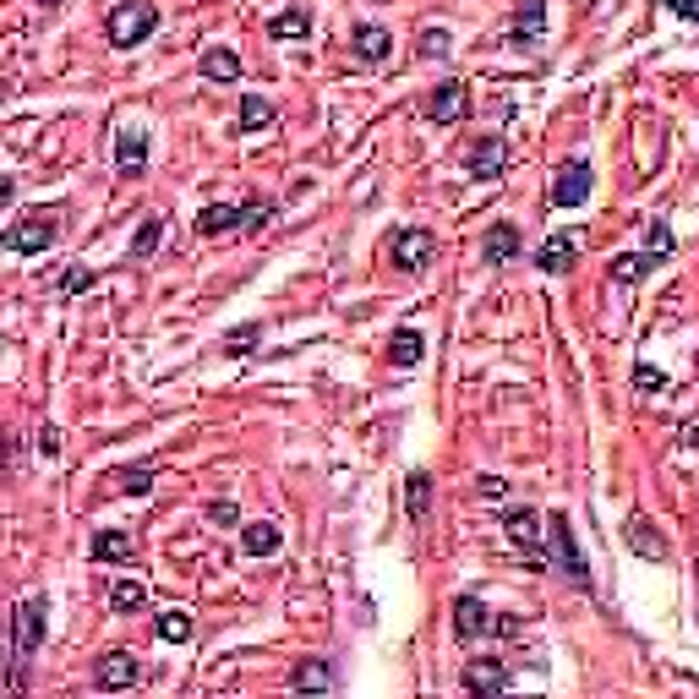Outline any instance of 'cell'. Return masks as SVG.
<instances>
[{"instance_id": "cell-1", "label": "cell", "mask_w": 699, "mask_h": 699, "mask_svg": "<svg viewBox=\"0 0 699 699\" xmlns=\"http://www.w3.org/2000/svg\"><path fill=\"white\" fill-rule=\"evenodd\" d=\"M154 34H159V7L154 0H121V7H110V17H105V39L115 50H137Z\"/></svg>"}, {"instance_id": "cell-2", "label": "cell", "mask_w": 699, "mask_h": 699, "mask_svg": "<svg viewBox=\"0 0 699 699\" xmlns=\"http://www.w3.org/2000/svg\"><path fill=\"white\" fill-rule=\"evenodd\" d=\"M45 612H50L45 596H28V601L12 612V688H23V666L34 661V650H39V639H45Z\"/></svg>"}, {"instance_id": "cell-3", "label": "cell", "mask_w": 699, "mask_h": 699, "mask_svg": "<svg viewBox=\"0 0 699 699\" xmlns=\"http://www.w3.org/2000/svg\"><path fill=\"white\" fill-rule=\"evenodd\" d=\"M56 235H61L56 208H34V213H23V219H12V224H7V252L34 257V252H50V246H56Z\"/></svg>"}, {"instance_id": "cell-4", "label": "cell", "mask_w": 699, "mask_h": 699, "mask_svg": "<svg viewBox=\"0 0 699 699\" xmlns=\"http://www.w3.org/2000/svg\"><path fill=\"white\" fill-rule=\"evenodd\" d=\"M547 563H557V574H568L579 590H590V568H585V552L568 530V514H552L547 519Z\"/></svg>"}, {"instance_id": "cell-5", "label": "cell", "mask_w": 699, "mask_h": 699, "mask_svg": "<svg viewBox=\"0 0 699 699\" xmlns=\"http://www.w3.org/2000/svg\"><path fill=\"white\" fill-rule=\"evenodd\" d=\"M389 257H394L400 273H421V268L438 257V235H432V230H394Z\"/></svg>"}, {"instance_id": "cell-6", "label": "cell", "mask_w": 699, "mask_h": 699, "mask_svg": "<svg viewBox=\"0 0 699 699\" xmlns=\"http://www.w3.org/2000/svg\"><path fill=\"white\" fill-rule=\"evenodd\" d=\"M590 186H596L590 159H568V164L557 170V181H552V208H579V203L590 197Z\"/></svg>"}, {"instance_id": "cell-7", "label": "cell", "mask_w": 699, "mask_h": 699, "mask_svg": "<svg viewBox=\"0 0 699 699\" xmlns=\"http://www.w3.org/2000/svg\"><path fill=\"white\" fill-rule=\"evenodd\" d=\"M290 688H295V694H333V688H339L333 655H306V661H295V666H290Z\"/></svg>"}, {"instance_id": "cell-8", "label": "cell", "mask_w": 699, "mask_h": 699, "mask_svg": "<svg viewBox=\"0 0 699 699\" xmlns=\"http://www.w3.org/2000/svg\"><path fill=\"white\" fill-rule=\"evenodd\" d=\"M492 628H498V617L481 606V596H459V601H454V639H459V645H476V639L492 634Z\"/></svg>"}, {"instance_id": "cell-9", "label": "cell", "mask_w": 699, "mask_h": 699, "mask_svg": "<svg viewBox=\"0 0 699 699\" xmlns=\"http://www.w3.org/2000/svg\"><path fill=\"white\" fill-rule=\"evenodd\" d=\"M143 677V661L132 655V650H110V655H99V666H94V688H132Z\"/></svg>"}, {"instance_id": "cell-10", "label": "cell", "mask_w": 699, "mask_h": 699, "mask_svg": "<svg viewBox=\"0 0 699 699\" xmlns=\"http://www.w3.org/2000/svg\"><path fill=\"white\" fill-rule=\"evenodd\" d=\"M350 50H356L361 66H383L394 56V34L383 23H356V34H350Z\"/></svg>"}, {"instance_id": "cell-11", "label": "cell", "mask_w": 699, "mask_h": 699, "mask_svg": "<svg viewBox=\"0 0 699 699\" xmlns=\"http://www.w3.org/2000/svg\"><path fill=\"white\" fill-rule=\"evenodd\" d=\"M503 536H508V541H519V547H530L536 557H547V519H541L536 508H514V514H503Z\"/></svg>"}, {"instance_id": "cell-12", "label": "cell", "mask_w": 699, "mask_h": 699, "mask_svg": "<svg viewBox=\"0 0 699 699\" xmlns=\"http://www.w3.org/2000/svg\"><path fill=\"white\" fill-rule=\"evenodd\" d=\"M574 262H579V241H574L568 230H552V235L536 246V268H541V273H568Z\"/></svg>"}, {"instance_id": "cell-13", "label": "cell", "mask_w": 699, "mask_h": 699, "mask_svg": "<svg viewBox=\"0 0 699 699\" xmlns=\"http://www.w3.org/2000/svg\"><path fill=\"white\" fill-rule=\"evenodd\" d=\"M115 170L121 175H143L148 170V132L143 126H121L115 132Z\"/></svg>"}, {"instance_id": "cell-14", "label": "cell", "mask_w": 699, "mask_h": 699, "mask_svg": "<svg viewBox=\"0 0 699 699\" xmlns=\"http://www.w3.org/2000/svg\"><path fill=\"white\" fill-rule=\"evenodd\" d=\"M525 252V235L508 224V219H498L492 230H487V241H481V262H492V268H503V262H514Z\"/></svg>"}, {"instance_id": "cell-15", "label": "cell", "mask_w": 699, "mask_h": 699, "mask_svg": "<svg viewBox=\"0 0 699 699\" xmlns=\"http://www.w3.org/2000/svg\"><path fill=\"white\" fill-rule=\"evenodd\" d=\"M465 110H470V88H465V83H438V94L427 99V115H432L438 126L459 121Z\"/></svg>"}, {"instance_id": "cell-16", "label": "cell", "mask_w": 699, "mask_h": 699, "mask_svg": "<svg viewBox=\"0 0 699 699\" xmlns=\"http://www.w3.org/2000/svg\"><path fill=\"white\" fill-rule=\"evenodd\" d=\"M279 541H284L279 519H246V525H241V552H246V557H273Z\"/></svg>"}, {"instance_id": "cell-17", "label": "cell", "mask_w": 699, "mask_h": 699, "mask_svg": "<svg viewBox=\"0 0 699 699\" xmlns=\"http://www.w3.org/2000/svg\"><path fill=\"white\" fill-rule=\"evenodd\" d=\"M459 683H465V694H503L514 677H508V666H498V661H470V666L459 672Z\"/></svg>"}, {"instance_id": "cell-18", "label": "cell", "mask_w": 699, "mask_h": 699, "mask_svg": "<svg viewBox=\"0 0 699 699\" xmlns=\"http://www.w3.org/2000/svg\"><path fill=\"white\" fill-rule=\"evenodd\" d=\"M661 262H666L661 252H623V257H612V284H639V279H650Z\"/></svg>"}, {"instance_id": "cell-19", "label": "cell", "mask_w": 699, "mask_h": 699, "mask_svg": "<svg viewBox=\"0 0 699 699\" xmlns=\"http://www.w3.org/2000/svg\"><path fill=\"white\" fill-rule=\"evenodd\" d=\"M470 170H476L481 181H498V175L508 170V143H503V137H481L476 154H470Z\"/></svg>"}, {"instance_id": "cell-20", "label": "cell", "mask_w": 699, "mask_h": 699, "mask_svg": "<svg viewBox=\"0 0 699 699\" xmlns=\"http://www.w3.org/2000/svg\"><path fill=\"white\" fill-rule=\"evenodd\" d=\"M235 230H241V208H235V203H208V208L197 213V235H203V241L235 235Z\"/></svg>"}, {"instance_id": "cell-21", "label": "cell", "mask_w": 699, "mask_h": 699, "mask_svg": "<svg viewBox=\"0 0 699 699\" xmlns=\"http://www.w3.org/2000/svg\"><path fill=\"white\" fill-rule=\"evenodd\" d=\"M88 552H94V563H132L137 557V541L126 530H99Z\"/></svg>"}, {"instance_id": "cell-22", "label": "cell", "mask_w": 699, "mask_h": 699, "mask_svg": "<svg viewBox=\"0 0 699 699\" xmlns=\"http://www.w3.org/2000/svg\"><path fill=\"white\" fill-rule=\"evenodd\" d=\"M541 34H547V0H525L519 17H514V45L519 50L525 45H541Z\"/></svg>"}, {"instance_id": "cell-23", "label": "cell", "mask_w": 699, "mask_h": 699, "mask_svg": "<svg viewBox=\"0 0 699 699\" xmlns=\"http://www.w3.org/2000/svg\"><path fill=\"white\" fill-rule=\"evenodd\" d=\"M197 72H203L208 83H235V77H241V56H235V50H224V45H213V50H203Z\"/></svg>"}, {"instance_id": "cell-24", "label": "cell", "mask_w": 699, "mask_h": 699, "mask_svg": "<svg viewBox=\"0 0 699 699\" xmlns=\"http://www.w3.org/2000/svg\"><path fill=\"white\" fill-rule=\"evenodd\" d=\"M628 547H634L645 563H661V557H666V541L650 530V519H645V514H634V519H628Z\"/></svg>"}, {"instance_id": "cell-25", "label": "cell", "mask_w": 699, "mask_h": 699, "mask_svg": "<svg viewBox=\"0 0 699 699\" xmlns=\"http://www.w3.org/2000/svg\"><path fill=\"white\" fill-rule=\"evenodd\" d=\"M306 34H311V12H306V7H290V12H279V17L268 23V39H279V45L306 39Z\"/></svg>"}, {"instance_id": "cell-26", "label": "cell", "mask_w": 699, "mask_h": 699, "mask_svg": "<svg viewBox=\"0 0 699 699\" xmlns=\"http://www.w3.org/2000/svg\"><path fill=\"white\" fill-rule=\"evenodd\" d=\"M389 356H394V367H416V361L427 356V339H421L416 328H400V333L389 339Z\"/></svg>"}, {"instance_id": "cell-27", "label": "cell", "mask_w": 699, "mask_h": 699, "mask_svg": "<svg viewBox=\"0 0 699 699\" xmlns=\"http://www.w3.org/2000/svg\"><path fill=\"white\" fill-rule=\"evenodd\" d=\"M427 508H432V476H427V470H416V476L405 481V514L421 525V519H427Z\"/></svg>"}, {"instance_id": "cell-28", "label": "cell", "mask_w": 699, "mask_h": 699, "mask_svg": "<svg viewBox=\"0 0 699 699\" xmlns=\"http://www.w3.org/2000/svg\"><path fill=\"white\" fill-rule=\"evenodd\" d=\"M110 606L126 612V617L143 612V606H148V585H143V579H115V585H110Z\"/></svg>"}, {"instance_id": "cell-29", "label": "cell", "mask_w": 699, "mask_h": 699, "mask_svg": "<svg viewBox=\"0 0 699 699\" xmlns=\"http://www.w3.org/2000/svg\"><path fill=\"white\" fill-rule=\"evenodd\" d=\"M159 241H164V219H159V213H148V219H143V230L132 235V262H148V257L159 252Z\"/></svg>"}, {"instance_id": "cell-30", "label": "cell", "mask_w": 699, "mask_h": 699, "mask_svg": "<svg viewBox=\"0 0 699 699\" xmlns=\"http://www.w3.org/2000/svg\"><path fill=\"white\" fill-rule=\"evenodd\" d=\"M262 126H273V105L257 99V94H246L241 99V132H262Z\"/></svg>"}, {"instance_id": "cell-31", "label": "cell", "mask_w": 699, "mask_h": 699, "mask_svg": "<svg viewBox=\"0 0 699 699\" xmlns=\"http://www.w3.org/2000/svg\"><path fill=\"white\" fill-rule=\"evenodd\" d=\"M449 50H454L449 28H421V45H416V56H421V61H443Z\"/></svg>"}, {"instance_id": "cell-32", "label": "cell", "mask_w": 699, "mask_h": 699, "mask_svg": "<svg viewBox=\"0 0 699 699\" xmlns=\"http://www.w3.org/2000/svg\"><path fill=\"white\" fill-rule=\"evenodd\" d=\"M273 213H279V203H268V197L246 203V208H241V235H257V230H262V224H268Z\"/></svg>"}, {"instance_id": "cell-33", "label": "cell", "mask_w": 699, "mask_h": 699, "mask_svg": "<svg viewBox=\"0 0 699 699\" xmlns=\"http://www.w3.org/2000/svg\"><path fill=\"white\" fill-rule=\"evenodd\" d=\"M115 481H121V492H126V498H148V487H154V465H126Z\"/></svg>"}, {"instance_id": "cell-34", "label": "cell", "mask_w": 699, "mask_h": 699, "mask_svg": "<svg viewBox=\"0 0 699 699\" xmlns=\"http://www.w3.org/2000/svg\"><path fill=\"white\" fill-rule=\"evenodd\" d=\"M154 628H159V639H170V645H186V639H192V617H186V612H159Z\"/></svg>"}, {"instance_id": "cell-35", "label": "cell", "mask_w": 699, "mask_h": 699, "mask_svg": "<svg viewBox=\"0 0 699 699\" xmlns=\"http://www.w3.org/2000/svg\"><path fill=\"white\" fill-rule=\"evenodd\" d=\"M645 246L661 252V257H672V246H677V241H672V224H666V219H650V224H645Z\"/></svg>"}, {"instance_id": "cell-36", "label": "cell", "mask_w": 699, "mask_h": 699, "mask_svg": "<svg viewBox=\"0 0 699 699\" xmlns=\"http://www.w3.org/2000/svg\"><path fill=\"white\" fill-rule=\"evenodd\" d=\"M257 339H262V322H246V328H235V333L224 339V350H230V356H252Z\"/></svg>"}, {"instance_id": "cell-37", "label": "cell", "mask_w": 699, "mask_h": 699, "mask_svg": "<svg viewBox=\"0 0 699 699\" xmlns=\"http://www.w3.org/2000/svg\"><path fill=\"white\" fill-rule=\"evenodd\" d=\"M94 279H99V273H94V268H66V273H61V284H56V290H61V295H83V290H88V284H94Z\"/></svg>"}, {"instance_id": "cell-38", "label": "cell", "mask_w": 699, "mask_h": 699, "mask_svg": "<svg viewBox=\"0 0 699 699\" xmlns=\"http://www.w3.org/2000/svg\"><path fill=\"white\" fill-rule=\"evenodd\" d=\"M241 519V508L230 503V498H219V503H208V525H219V530H230Z\"/></svg>"}, {"instance_id": "cell-39", "label": "cell", "mask_w": 699, "mask_h": 699, "mask_svg": "<svg viewBox=\"0 0 699 699\" xmlns=\"http://www.w3.org/2000/svg\"><path fill=\"white\" fill-rule=\"evenodd\" d=\"M661 12H672V17H683V23H699V0H655Z\"/></svg>"}, {"instance_id": "cell-40", "label": "cell", "mask_w": 699, "mask_h": 699, "mask_svg": "<svg viewBox=\"0 0 699 699\" xmlns=\"http://www.w3.org/2000/svg\"><path fill=\"white\" fill-rule=\"evenodd\" d=\"M476 492H481L487 503H498V498H508V481H503V476H481V481H476Z\"/></svg>"}, {"instance_id": "cell-41", "label": "cell", "mask_w": 699, "mask_h": 699, "mask_svg": "<svg viewBox=\"0 0 699 699\" xmlns=\"http://www.w3.org/2000/svg\"><path fill=\"white\" fill-rule=\"evenodd\" d=\"M634 383H639V389H666V378H661L655 367H645V361L634 367Z\"/></svg>"}, {"instance_id": "cell-42", "label": "cell", "mask_w": 699, "mask_h": 699, "mask_svg": "<svg viewBox=\"0 0 699 699\" xmlns=\"http://www.w3.org/2000/svg\"><path fill=\"white\" fill-rule=\"evenodd\" d=\"M39 454H45V459H56V454H61V432H56V427H45V432H39Z\"/></svg>"}, {"instance_id": "cell-43", "label": "cell", "mask_w": 699, "mask_h": 699, "mask_svg": "<svg viewBox=\"0 0 699 699\" xmlns=\"http://www.w3.org/2000/svg\"><path fill=\"white\" fill-rule=\"evenodd\" d=\"M39 7H45V12H56V7H66V0H39Z\"/></svg>"}]
</instances>
